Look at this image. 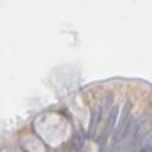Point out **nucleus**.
<instances>
[{
	"label": "nucleus",
	"mask_w": 152,
	"mask_h": 152,
	"mask_svg": "<svg viewBox=\"0 0 152 152\" xmlns=\"http://www.w3.org/2000/svg\"><path fill=\"white\" fill-rule=\"evenodd\" d=\"M132 128V114H131V102H126L122 111V117L117 125V128H114V138H113V148L116 149L128 135L129 129Z\"/></svg>",
	"instance_id": "f257e3e1"
},
{
	"label": "nucleus",
	"mask_w": 152,
	"mask_h": 152,
	"mask_svg": "<svg viewBox=\"0 0 152 152\" xmlns=\"http://www.w3.org/2000/svg\"><path fill=\"white\" fill-rule=\"evenodd\" d=\"M117 116H119V107L114 105L111 108V111L108 113V123H107V128H105V131L102 134V146L105 145L108 135L114 132V123H116V120H117Z\"/></svg>",
	"instance_id": "f03ea898"
},
{
	"label": "nucleus",
	"mask_w": 152,
	"mask_h": 152,
	"mask_svg": "<svg viewBox=\"0 0 152 152\" xmlns=\"http://www.w3.org/2000/svg\"><path fill=\"white\" fill-rule=\"evenodd\" d=\"M100 114H102V107H96L93 111V117H91V123H90V134L93 135L94 128H96V123H99L100 120Z\"/></svg>",
	"instance_id": "7ed1b4c3"
},
{
	"label": "nucleus",
	"mask_w": 152,
	"mask_h": 152,
	"mask_svg": "<svg viewBox=\"0 0 152 152\" xmlns=\"http://www.w3.org/2000/svg\"><path fill=\"white\" fill-rule=\"evenodd\" d=\"M138 152H152V145H143Z\"/></svg>",
	"instance_id": "20e7f679"
}]
</instances>
